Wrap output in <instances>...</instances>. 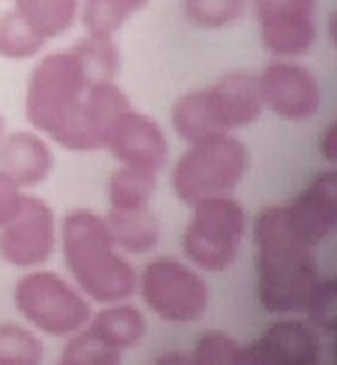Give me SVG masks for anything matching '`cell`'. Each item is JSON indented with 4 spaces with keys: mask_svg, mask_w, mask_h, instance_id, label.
<instances>
[{
    "mask_svg": "<svg viewBox=\"0 0 337 365\" xmlns=\"http://www.w3.org/2000/svg\"><path fill=\"white\" fill-rule=\"evenodd\" d=\"M120 53L115 40L83 35L70 49L42 56L26 86L24 111L35 132L51 143H61L88 93L98 79H115Z\"/></svg>",
    "mask_w": 337,
    "mask_h": 365,
    "instance_id": "obj_1",
    "label": "cell"
},
{
    "mask_svg": "<svg viewBox=\"0 0 337 365\" xmlns=\"http://www.w3.org/2000/svg\"><path fill=\"white\" fill-rule=\"evenodd\" d=\"M256 299L266 312L289 317L303 312L316 282L321 280L316 250L294 236L282 204L264 206L252 222Z\"/></svg>",
    "mask_w": 337,
    "mask_h": 365,
    "instance_id": "obj_2",
    "label": "cell"
},
{
    "mask_svg": "<svg viewBox=\"0 0 337 365\" xmlns=\"http://www.w3.org/2000/svg\"><path fill=\"white\" fill-rule=\"evenodd\" d=\"M58 241L72 282L90 303L109 305L137 294L139 271L115 247L104 215L76 208L63 217Z\"/></svg>",
    "mask_w": 337,
    "mask_h": 365,
    "instance_id": "obj_3",
    "label": "cell"
},
{
    "mask_svg": "<svg viewBox=\"0 0 337 365\" xmlns=\"http://www.w3.org/2000/svg\"><path fill=\"white\" fill-rule=\"evenodd\" d=\"M261 113L256 74L234 70L206 88L182 93L171 107V125L182 141L195 143L215 134H236L256 123Z\"/></svg>",
    "mask_w": 337,
    "mask_h": 365,
    "instance_id": "obj_4",
    "label": "cell"
},
{
    "mask_svg": "<svg viewBox=\"0 0 337 365\" xmlns=\"http://www.w3.org/2000/svg\"><path fill=\"white\" fill-rule=\"evenodd\" d=\"M252 155L236 134L187 143L171 169V190L180 204L195 206L204 199L231 197L247 178Z\"/></svg>",
    "mask_w": 337,
    "mask_h": 365,
    "instance_id": "obj_5",
    "label": "cell"
},
{
    "mask_svg": "<svg viewBox=\"0 0 337 365\" xmlns=\"http://www.w3.org/2000/svg\"><path fill=\"white\" fill-rule=\"evenodd\" d=\"M14 307L26 326L49 338H70L85 329L93 303L72 280L56 271H26L14 284Z\"/></svg>",
    "mask_w": 337,
    "mask_h": 365,
    "instance_id": "obj_6",
    "label": "cell"
},
{
    "mask_svg": "<svg viewBox=\"0 0 337 365\" xmlns=\"http://www.w3.org/2000/svg\"><path fill=\"white\" fill-rule=\"evenodd\" d=\"M247 227V213L234 195L204 199L192 206L182 255L201 273H224L236 264Z\"/></svg>",
    "mask_w": 337,
    "mask_h": 365,
    "instance_id": "obj_7",
    "label": "cell"
},
{
    "mask_svg": "<svg viewBox=\"0 0 337 365\" xmlns=\"http://www.w3.org/2000/svg\"><path fill=\"white\" fill-rule=\"evenodd\" d=\"M137 292L162 322L195 324L204 319L213 292L206 275L176 257H155L141 268Z\"/></svg>",
    "mask_w": 337,
    "mask_h": 365,
    "instance_id": "obj_8",
    "label": "cell"
},
{
    "mask_svg": "<svg viewBox=\"0 0 337 365\" xmlns=\"http://www.w3.org/2000/svg\"><path fill=\"white\" fill-rule=\"evenodd\" d=\"M261 46L275 61L310 53L319 37V0H252Z\"/></svg>",
    "mask_w": 337,
    "mask_h": 365,
    "instance_id": "obj_9",
    "label": "cell"
},
{
    "mask_svg": "<svg viewBox=\"0 0 337 365\" xmlns=\"http://www.w3.org/2000/svg\"><path fill=\"white\" fill-rule=\"evenodd\" d=\"M58 247V217L44 199L24 195L19 210L0 227V259L21 271L42 268Z\"/></svg>",
    "mask_w": 337,
    "mask_h": 365,
    "instance_id": "obj_10",
    "label": "cell"
},
{
    "mask_svg": "<svg viewBox=\"0 0 337 365\" xmlns=\"http://www.w3.org/2000/svg\"><path fill=\"white\" fill-rule=\"evenodd\" d=\"M264 109L289 123H305L319 113L323 86L310 67L298 61H273L256 74Z\"/></svg>",
    "mask_w": 337,
    "mask_h": 365,
    "instance_id": "obj_11",
    "label": "cell"
},
{
    "mask_svg": "<svg viewBox=\"0 0 337 365\" xmlns=\"http://www.w3.org/2000/svg\"><path fill=\"white\" fill-rule=\"evenodd\" d=\"M123 167L160 174L169 165V139L165 128L148 113L130 107L113 120L104 148Z\"/></svg>",
    "mask_w": 337,
    "mask_h": 365,
    "instance_id": "obj_12",
    "label": "cell"
},
{
    "mask_svg": "<svg viewBox=\"0 0 337 365\" xmlns=\"http://www.w3.org/2000/svg\"><path fill=\"white\" fill-rule=\"evenodd\" d=\"M284 217L294 236L316 250L337 232V171L326 167L314 174L298 195L282 204Z\"/></svg>",
    "mask_w": 337,
    "mask_h": 365,
    "instance_id": "obj_13",
    "label": "cell"
},
{
    "mask_svg": "<svg viewBox=\"0 0 337 365\" xmlns=\"http://www.w3.org/2000/svg\"><path fill=\"white\" fill-rule=\"evenodd\" d=\"M321 333L298 317H280L245 344L243 365H319Z\"/></svg>",
    "mask_w": 337,
    "mask_h": 365,
    "instance_id": "obj_14",
    "label": "cell"
},
{
    "mask_svg": "<svg viewBox=\"0 0 337 365\" xmlns=\"http://www.w3.org/2000/svg\"><path fill=\"white\" fill-rule=\"evenodd\" d=\"M130 107H132V100L128 98V93L115 83V79L93 81L70 125V130H67V134L58 146L72 153L102 150L104 139H107L113 120Z\"/></svg>",
    "mask_w": 337,
    "mask_h": 365,
    "instance_id": "obj_15",
    "label": "cell"
},
{
    "mask_svg": "<svg viewBox=\"0 0 337 365\" xmlns=\"http://www.w3.org/2000/svg\"><path fill=\"white\" fill-rule=\"evenodd\" d=\"M56 155L51 141L35 130L5 132L0 139V176L21 192L33 190L51 176Z\"/></svg>",
    "mask_w": 337,
    "mask_h": 365,
    "instance_id": "obj_16",
    "label": "cell"
},
{
    "mask_svg": "<svg viewBox=\"0 0 337 365\" xmlns=\"http://www.w3.org/2000/svg\"><path fill=\"white\" fill-rule=\"evenodd\" d=\"M85 329L98 340L109 344L111 349L125 354L146 338L148 319L137 305H132L130 301H120L102 305L98 312H93Z\"/></svg>",
    "mask_w": 337,
    "mask_h": 365,
    "instance_id": "obj_17",
    "label": "cell"
},
{
    "mask_svg": "<svg viewBox=\"0 0 337 365\" xmlns=\"http://www.w3.org/2000/svg\"><path fill=\"white\" fill-rule=\"evenodd\" d=\"M107 227L115 247L125 257L150 255L160 243V220L152 208L141 210H109Z\"/></svg>",
    "mask_w": 337,
    "mask_h": 365,
    "instance_id": "obj_18",
    "label": "cell"
},
{
    "mask_svg": "<svg viewBox=\"0 0 337 365\" xmlns=\"http://www.w3.org/2000/svg\"><path fill=\"white\" fill-rule=\"evenodd\" d=\"M16 14L44 42L70 33L79 21L81 0H12Z\"/></svg>",
    "mask_w": 337,
    "mask_h": 365,
    "instance_id": "obj_19",
    "label": "cell"
},
{
    "mask_svg": "<svg viewBox=\"0 0 337 365\" xmlns=\"http://www.w3.org/2000/svg\"><path fill=\"white\" fill-rule=\"evenodd\" d=\"M150 0H81L79 19L88 37L115 40L123 26L148 7Z\"/></svg>",
    "mask_w": 337,
    "mask_h": 365,
    "instance_id": "obj_20",
    "label": "cell"
},
{
    "mask_svg": "<svg viewBox=\"0 0 337 365\" xmlns=\"http://www.w3.org/2000/svg\"><path fill=\"white\" fill-rule=\"evenodd\" d=\"M157 192V174L118 165L107 182L109 210H141L150 208Z\"/></svg>",
    "mask_w": 337,
    "mask_h": 365,
    "instance_id": "obj_21",
    "label": "cell"
},
{
    "mask_svg": "<svg viewBox=\"0 0 337 365\" xmlns=\"http://www.w3.org/2000/svg\"><path fill=\"white\" fill-rule=\"evenodd\" d=\"M44 340L31 326L3 322L0 324V365H42Z\"/></svg>",
    "mask_w": 337,
    "mask_h": 365,
    "instance_id": "obj_22",
    "label": "cell"
},
{
    "mask_svg": "<svg viewBox=\"0 0 337 365\" xmlns=\"http://www.w3.org/2000/svg\"><path fill=\"white\" fill-rule=\"evenodd\" d=\"M46 42L37 37L14 7L0 12V58L5 61H31L40 56Z\"/></svg>",
    "mask_w": 337,
    "mask_h": 365,
    "instance_id": "obj_23",
    "label": "cell"
},
{
    "mask_svg": "<svg viewBox=\"0 0 337 365\" xmlns=\"http://www.w3.org/2000/svg\"><path fill=\"white\" fill-rule=\"evenodd\" d=\"M182 14L201 31H224L247 12V0H180Z\"/></svg>",
    "mask_w": 337,
    "mask_h": 365,
    "instance_id": "obj_24",
    "label": "cell"
},
{
    "mask_svg": "<svg viewBox=\"0 0 337 365\" xmlns=\"http://www.w3.org/2000/svg\"><path fill=\"white\" fill-rule=\"evenodd\" d=\"M245 344L238 342L227 331L210 329L199 335L192 349V361L197 365H243Z\"/></svg>",
    "mask_w": 337,
    "mask_h": 365,
    "instance_id": "obj_25",
    "label": "cell"
},
{
    "mask_svg": "<svg viewBox=\"0 0 337 365\" xmlns=\"http://www.w3.org/2000/svg\"><path fill=\"white\" fill-rule=\"evenodd\" d=\"M61 361L70 365H123V354L98 340L88 329L67 338Z\"/></svg>",
    "mask_w": 337,
    "mask_h": 365,
    "instance_id": "obj_26",
    "label": "cell"
},
{
    "mask_svg": "<svg viewBox=\"0 0 337 365\" xmlns=\"http://www.w3.org/2000/svg\"><path fill=\"white\" fill-rule=\"evenodd\" d=\"M303 312L307 314V324L314 326L319 333L333 335L337 329V282L331 275H321L310 299H307Z\"/></svg>",
    "mask_w": 337,
    "mask_h": 365,
    "instance_id": "obj_27",
    "label": "cell"
},
{
    "mask_svg": "<svg viewBox=\"0 0 337 365\" xmlns=\"http://www.w3.org/2000/svg\"><path fill=\"white\" fill-rule=\"evenodd\" d=\"M24 195H26V192L14 187L5 176H0V227H3L7 220L19 210Z\"/></svg>",
    "mask_w": 337,
    "mask_h": 365,
    "instance_id": "obj_28",
    "label": "cell"
},
{
    "mask_svg": "<svg viewBox=\"0 0 337 365\" xmlns=\"http://www.w3.org/2000/svg\"><path fill=\"white\" fill-rule=\"evenodd\" d=\"M316 148H319V155L328 167L337 165V128L331 123L326 125L323 132L319 134V141H316Z\"/></svg>",
    "mask_w": 337,
    "mask_h": 365,
    "instance_id": "obj_29",
    "label": "cell"
},
{
    "mask_svg": "<svg viewBox=\"0 0 337 365\" xmlns=\"http://www.w3.org/2000/svg\"><path fill=\"white\" fill-rule=\"evenodd\" d=\"M150 365H197V363L192 361V356H190L187 351L169 349V351L157 354V356L150 361Z\"/></svg>",
    "mask_w": 337,
    "mask_h": 365,
    "instance_id": "obj_30",
    "label": "cell"
},
{
    "mask_svg": "<svg viewBox=\"0 0 337 365\" xmlns=\"http://www.w3.org/2000/svg\"><path fill=\"white\" fill-rule=\"evenodd\" d=\"M3 134H5V118L0 116V139H3Z\"/></svg>",
    "mask_w": 337,
    "mask_h": 365,
    "instance_id": "obj_31",
    "label": "cell"
},
{
    "mask_svg": "<svg viewBox=\"0 0 337 365\" xmlns=\"http://www.w3.org/2000/svg\"><path fill=\"white\" fill-rule=\"evenodd\" d=\"M56 365H70V363H65V361H58Z\"/></svg>",
    "mask_w": 337,
    "mask_h": 365,
    "instance_id": "obj_32",
    "label": "cell"
},
{
    "mask_svg": "<svg viewBox=\"0 0 337 365\" xmlns=\"http://www.w3.org/2000/svg\"><path fill=\"white\" fill-rule=\"evenodd\" d=\"M319 365H323V363H319ZM326 365H331V363H326Z\"/></svg>",
    "mask_w": 337,
    "mask_h": 365,
    "instance_id": "obj_33",
    "label": "cell"
}]
</instances>
